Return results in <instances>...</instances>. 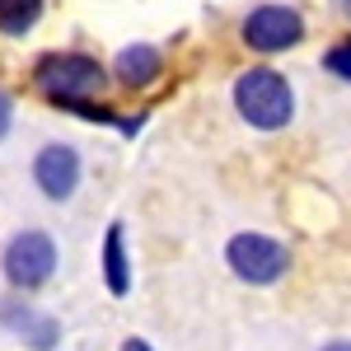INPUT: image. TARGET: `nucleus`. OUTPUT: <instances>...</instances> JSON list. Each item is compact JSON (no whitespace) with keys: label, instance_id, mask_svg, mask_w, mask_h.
<instances>
[{"label":"nucleus","instance_id":"obj_9","mask_svg":"<svg viewBox=\"0 0 351 351\" xmlns=\"http://www.w3.org/2000/svg\"><path fill=\"white\" fill-rule=\"evenodd\" d=\"M104 281H108L112 295H127V291H132V263H127V234H122V220H112L108 239H104Z\"/></svg>","mask_w":351,"mask_h":351},{"label":"nucleus","instance_id":"obj_8","mask_svg":"<svg viewBox=\"0 0 351 351\" xmlns=\"http://www.w3.org/2000/svg\"><path fill=\"white\" fill-rule=\"evenodd\" d=\"M160 66H164V61H160V52H155L150 43H132V47L117 52L112 75H117V84H127V89H145V84H155Z\"/></svg>","mask_w":351,"mask_h":351},{"label":"nucleus","instance_id":"obj_12","mask_svg":"<svg viewBox=\"0 0 351 351\" xmlns=\"http://www.w3.org/2000/svg\"><path fill=\"white\" fill-rule=\"evenodd\" d=\"M10 122H14V99H10V94L0 89V141L10 136Z\"/></svg>","mask_w":351,"mask_h":351},{"label":"nucleus","instance_id":"obj_14","mask_svg":"<svg viewBox=\"0 0 351 351\" xmlns=\"http://www.w3.org/2000/svg\"><path fill=\"white\" fill-rule=\"evenodd\" d=\"M122 351H150V347H145V342H136V337H132V342H127Z\"/></svg>","mask_w":351,"mask_h":351},{"label":"nucleus","instance_id":"obj_15","mask_svg":"<svg viewBox=\"0 0 351 351\" xmlns=\"http://www.w3.org/2000/svg\"><path fill=\"white\" fill-rule=\"evenodd\" d=\"M337 5H342V10H347V14H351V0H337Z\"/></svg>","mask_w":351,"mask_h":351},{"label":"nucleus","instance_id":"obj_11","mask_svg":"<svg viewBox=\"0 0 351 351\" xmlns=\"http://www.w3.org/2000/svg\"><path fill=\"white\" fill-rule=\"evenodd\" d=\"M324 71H332V75H342V80L351 84V38H342L337 47L324 52Z\"/></svg>","mask_w":351,"mask_h":351},{"label":"nucleus","instance_id":"obj_6","mask_svg":"<svg viewBox=\"0 0 351 351\" xmlns=\"http://www.w3.org/2000/svg\"><path fill=\"white\" fill-rule=\"evenodd\" d=\"M33 183L43 188V197H52V202H66L71 192L80 188V155L71 150V145H43L38 150V160H33Z\"/></svg>","mask_w":351,"mask_h":351},{"label":"nucleus","instance_id":"obj_13","mask_svg":"<svg viewBox=\"0 0 351 351\" xmlns=\"http://www.w3.org/2000/svg\"><path fill=\"white\" fill-rule=\"evenodd\" d=\"M324 351H351V342H328Z\"/></svg>","mask_w":351,"mask_h":351},{"label":"nucleus","instance_id":"obj_4","mask_svg":"<svg viewBox=\"0 0 351 351\" xmlns=\"http://www.w3.org/2000/svg\"><path fill=\"white\" fill-rule=\"evenodd\" d=\"M5 281L10 286H19V291H38L47 276L56 271V243L52 234H43V230H24V234H14V239L5 243Z\"/></svg>","mask_w":351,"mask_h":351},{"label":"nucleus","instance_id":"obj_2","mask_svg":"<svg viewBox=\"0 0 351 351\" xmlns=\"http://www.w3.org/2000/svg\"><path fill=\"white\" fill-rule=\"evenodd\" d=\"M108 80V71L84 52H47L33 66V84L52 99V104H71V99H89Z\"/></svg>","mask_w":351,"mask_h":351},{"label":"nucleus","instance_id":"obj_7","mask_svg":"<svg viewBox=\"0 0 351 351\" xmlns=\"http://www.w3.org/2000/svg\"><path fill=\"white\" fill-rule=\"evenodd\" d=\"M0 324L10 328V332H19L33 351H52L56 337H61V328H56V319H47V314H38L33 304H19V300H10L5 309H0Z\"/></svg>","mask_w":351,"mask_h":351},{"label":"nucleus","instance_id":"obj_3","mask_svg":"<svg viewBox=\"0 0 351 351\" xmlns=\"http://www.w3.org/2000/svg\"><path fill=\"white\" fill-rule=\"evenodd\" d=\"M225 263L248 286H271V281L286 276L291 253H286V243L267 239V234H234V239L225 243Z\"/></svg>","mask_w":351,"mask_h":351},{"label":"nucleus","instance_id":"obj_10","mask_svg":"<svg viewBox=\"0 0 351 351\" xmlns=\"http://www.w3.org/2000/svg\"><path fill=\"white\" fill-rule=\"evenodd\" d=\"M38 19H43V0H0V33L5 38H24Z\"/></svg>","mask_w":351,"mask_h":351},{"label":"nucleus","instance_id":"obj_1","mask_svg":"<svg viewBox=\"0 0 351 351\" xmlns=\"http://www.w3.org/2000/svg\"><path fill=\"white\" fill-rule=\"evenodd\" d=\"M234 108L248 127L258 132H276L295 117V94H291V80L271 66H253L234 80Z\"/></svg>","mask_w":351,"mask_h":351},{"label":"nucleus","instance_id":"obj_5","mask_svg":"<svg viewBox=\"0 0 351 351\" xmlns=\"http://www.w3.org/2000/svg\"><path fill=\"white\" fill-rule=\"evenodd\" d=\"M300 38H304V19H300V10H291V5H258L243 19V43L263 56L286 52V47H295Z\"/></svg>","mask_w":351,"mask_h":351}]
</instances>
